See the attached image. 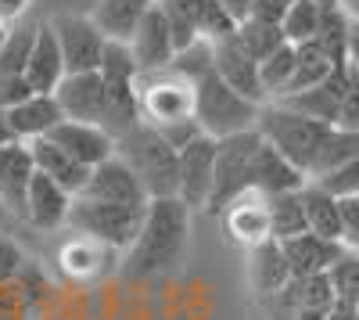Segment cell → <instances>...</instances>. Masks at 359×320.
Wrapping results in <instances>:
<instances>
[{
  "label": "cell",
  "instance_id": "cell-28",
  "mask_svg": "<svg viewBox=\"0 0 359 320\" xmlns=\"http://www.w3.org/2000/svg\"><path fill=\"white\" fill-rule=\"evenodd\" d=\"M302 206H306V227L309 234L341 241V209H338V194H331L323 184L309 180L302 187Z\"/></svg>",
  "mask_w": 359,
  "mask_h": 320
},
{
  "label": "cell",
  "instance_id": "cell-11",
  "mask_svg": "<svg viewBox=\"0 0 359 320\" xmlns=\"http://www.w3.org/2000/svg\"><path fill=\"white\" fill-rule=\"evenodd\" d=\"M216 137H198L180 152V191L176 198L184 201L191 213H205L208 194H212V177H216Z\"/></svg>",
  "mask_w": 359,
  "mask_h": 320
},
{
  "label": "cell",
  "instance_id": "cell-39",
  "mask_svg": "<svg viewBox=\"0 0 359 320\" xmlns=\"http://www.w3.org/2000/svg\"><path fill=\"white\" fill-rule=\"evenodd\" d=\"M33 94L36 91L29 86V79L22 72H0V108H4V112L18 108L25 98H33Z\"/></svg>",
  "mask_w": 359,
  "mask_h": 320
},
{
  "label": "cell",
  "instance_id": "cell-34",
  "mask_svg": "<svg viewBox=\"0 0 359 320\" xmlns=\"http://www.w3.org/2000/svg\"><path fill=\"white\" fill-rule=\"evenodd\" d=\"M233 40L241 44V51L245 54H252L255 62H266L273 51H280L287 40H284V33H280V25L277 22H262V18H248V22H241L233 29Z\"/></svg>",
  "mask_w": 359,
  "mask_h": 320
},
{
  "label": "cell",
  "instance_id": "cell-18",
  "mask_svg": "<svg viewBox=\"0 0 359 320\" xmlns=\"http://www.w3.org/2000/svg\"><path fill=\"white\" fill-rule=\"evenodd\" d=\"M72 194L54 184L50 177H43V173H36L33 184H29V198H25V220L29 227L43 230V234H50V230H62L69 227V209H72Z\"/></svg>",
  "mask_w": 359,
  "mask_h": 320
},
{
  "label": "cell",
  "instance_id": "cell-1",
  "mask_svg": "<svg viewBox=\"0 0 359 320\" xmlns=\"http://www.w3.org/2000/svg\"><path fill=\"white\" fill-rule=\"evenodd\" d=\"M191 209L172 198H151L144 209V223L137 241L123 252V270L126 277H155V274H169L180 267V259L187 252L191 241Z\"/></svg>",
  "mask_w": 359,
  "mask_h": 320
},
{
  "label": "cell",
  "instance_id": "cell-48",
  "mask_svg": "<svg viewBox=\"0 0 359 320\" xmlns=\"http://www.w3.org/2000/svg\"><path fill=\"white\" fill-rule=\"evenodd\" d=\"M8 144H18V140H15V130H11V119H8V112L0 108V148H8Z\"/></svg>",
  "mask_w": 359,
  "mask_h": 320
},
{
  "label": "cell",
  "instance_id": "cell-23",
  "mask_svg": "<svg viewBox=\"0 0 359 320\" xmlns=\"http://www.w3.org/2000/svg\"><path fill=\"white\" fill-rule=\"evenodd\" d=\"M284 245V255L291 263V274L294 277H320L327 274L345 252L341 241H331V238H320V234H298V238H287L280 241Z\"/></svg>",
  "mask_w": 359,
  "mask_h": 320
},
{
  "label": "cell",
  "instance_id": "cell-27",
  "mask_svg": "<svg viewBox=\"0 0 359 320\" xmlns=\"http://www.w3.org/2000/svg\"><path fill=\"white\" fill-rule=\"evenodd\" d=\"M8 119H11V130H15L18 144H33V140L50 137V130L62 123L65 115H62V108H57L54 94H33V98H25L18 108H11Z\"/></svg>",
  "mask_w": 359,
  "mask_h": 320
},
{
  "label": "cell",
  "instance_id": "cell-33",
  "mask_svg": "<svg viewBox=\"0 0 359 320\" xmlns=\"http://www.w3.org/2000/svg\"><path fill=\"white\" fill-rule=\"evenodd\" d=\"M36 33H40V22H33V18H22V22L8 25V36L0 44V72H22L25 76Z\"/></svg>",
  "mask_w": 359,
  "mask_h": 320
},
{
  "label": "cell",
  "instance_id": "cell-46",
  "mask_svg": "<svg viewBox=\"0 0 359 320\" xmlns=\"http://www.w3.org/2000/svg\"><path fill=\"white\" fill-rule=\"evenodd\" d=\"M29 4H33V0H0V22H4V25L22 22L25 11H29Z\"/></svg>",
  "mask_w": 359,
  "mask_h": 320
},
{
  "label": "cell",
  "instance_id": "cell-19",
  "mask_svg": "<svg viewBox=\"0 0 359 320\" xmlns=\"http://www.w3.org/2000/svg\"><path fill=\"white\" fill-rule=\"evenodd\" d=\"M36 177V162L29 144H8L0 148V206L15 216H25L29 184Z\"/></svg>",
  "mask_w": 359,
  "mask_h": 320
},
{
  "label": "cell",
  "instance_id": "cell-12",
  "mask_svg": "<svg viewBox=\"0 0 359 320\" xmlns=\"http://www.w3.org/2000/svg\"><path fill=\"white\" fill-rule=\"evenodd\" d=\"M83 198L111 201V206H147V201H151L147 191H144V184L137 180V173L118 155H111L108 162L90 169V180L83 187Z\"/></svg>",
  "mask_w": 359,
  "mask_h": 320
},
{
  "label": "cell",
  "instance_id": "cell-4",
  "mask_svg": "<svg viewBox=\"0 0 359 320\" xmlns=\"http://www.w3.org/2000/svg\"><path fill=\"white\" fill-rule=\"evenodd\" d=\"M259 112H262L259 101L237 94L216 72L205 76L201 83H194V119L201 123L205 137L223 140V137H233V133L255 130Z\"/></svg>",
  "mask_w": 359,
  "mask_h": 320
},
{
  "label": "cell",
  "instance_id": "cell-37",
  "mask_svg": "<svg viewBox=\"0 0 359 320\" xmlns=\"http://www.w3.org/2000/svg\"><path fill=\"white\" fill-rule=\"evenodd\" d=\"M294 44H284L280 51H273L266 58V62H259V79H262V91L269 101L284 98L287 83H291V72H294Z\"/></svg>",
  "mask_w": 359,
  "mask_h": 320
},
{
  "label": "cell",
  "instance_id": "cell-9",
  "mask_svg": "<svg viewBox=\"0 0 359 320\" xmlns=\"http://www.w3.org/2000/svg\"><path fill=\"white\" fill-rule=\"evenodd\" d=\"M54 263L72 284H97V281L123 270V252H115L94 238H86V234H72L57 245Z\"/></svg>",
  "mask_w": 359,
  "mask_h": 320
},
{
  "label": "cell",
  "instance_id": "cell-50",
  "mask_svg": "<svg viewBox=\"0 0 359 320\" xmlns=\"http://www.w3.org/2000/svg\"><path fill=\"white\" fill-rule=\"evenodd\" d=\"M4 36H8V25H4V22H0V44H4Z\"/></svg>",
  "mask_w": 359,
  "mask_h": 320
},
{
  "label": "cell",
  "instance_id": "cell-41",
  "mask_svg": "<svg viewBox=\"0 0 359 320\" xmlns=\"http://www.w3.org/2000/svg\"><path fill=\"white\" fill-rule=\"evenodd\" d=\"M338 209H341V245L359 248V194H341Z\"/></svg>",
  "mask_w": 359,
  "mask_h": 320
},
{
  "label": "cell",
  "instance_id": "cell-29",
  "mask_svg": "<svg viewBox=\"0 0 359 320\" xmlns=\"http://www.w3.org/2000/svg\"><path fill=\"white\" fill-rule=\"evenodd\" d=\"M294 51H298V54H294V72H291V83H287L284 98H291V94H302V91H309V86L323 83L327 76L334 72V65H338V62H331V54H327L316 40H309V44H298ZM277 101H280V98H277Z\"/></svg>",
  "mask_w": 359,
  "mask_h": 320
},
{
  "label": "cell",
  "instance_id": "cell-24",
  "mask_svg": "<svg viewBox=\"0 0 359 320\" xmlns=\"http://www.w3.org/2000/svg\"><path fill=\"white\" fill-rule=\"evenodd\" d=\"M69 72H65V58H62V47H57V36L50 22H40V33H36V44H33V54H29V65H25V79L36 94H54L57 83H62Z\"/></svg>",
  "mask_w": 359,
  "mask_h": 320
},
{
  "label": "cell",
  "instance_id": "cell-25",
  "mask_svg": "<svg viewBox=\"0 0 359 320\" xmlns=\"http://www.w3.org/2000/svg\"><path fill=\"white\" fill-rule=\"evenodd\" d=\"M151 4L155 0H97L94 11H90V22L101 29L108 44H130Z\"/></svg>",
  "mask_w": 359,
  "mask_h": 320
},
{
  "label": "cell",
  "instance_id": "cell-7",
  "mask_svg": "<svg viewBox=\"0 0 359 320\" xmlns=\"http://www.w3.org/2000/svg\"><path fill=\"white\" fill-rule=\"evenodd\" d=\"M137 98H140V119L155 130L194 115V83H187L172 69L140 72L137 76Z\"/></svg>",
  "mask_w": 359,
  "mask_h": 320
},
{
  "label": "cell",
  "instance_id": "cell-40",
  "mask_svg": "<svg viewBox=\"0 0 359 320\" xmlns=\"http://www.w3.org/2000/svg\"><path fill=\"white\" fill-rule=\"evenodd\" d=\"M316 184H323L331 194H359V152L338 169V173H331V177H323V180H316Z\"/></svg>",
  "mask_w": 359,
  "mask_h": 320
},
{
  "label": "cell",
  "instance_id": "cell-51",
  "mask_svg": "<svg viewBox=\"0 0 359 320\" xmlns=\"http://www.w3.org/2000/svg\"><path fill=\"white\" fill-rule=\"evenodd\" d=\"M355 320H359V306H355Z\"/></svg>",
  "mask_w": 359,
  "mask_h": 320
},
{
  "label": "cell",
  "instance_id": "cell-32",
  "mask_svg": "<svg viewBox=\"0 0 359 320\" xmlns=\"http://www.w3.org/2000/svg\"><path fill=\"white\" fill-rule=\"evenodd\" d=\"M348 25L352 18L345 15V8L338 0H320V33L316 44L331 54V62H345V44H348Z\"/></svg>",
  "mask_w": 359,
  "mask_h": 320
},
{
  "label": "cell",
  "instance_id": "cell-14",
  "mask_svg": "<svg viewBox=\"0 0 359 320\" xmlns=\"http://www.w3.org/2000/svg\"><path fill=\"white\" fill-rule=\"evenodd\" d=\"M219 220H223V230L230 234V241L245 245V248L273 238V230H269V198L259 191H245L241 198H233Z\"/></svg>",
  "mask_w": 359,
  "mask_h": 320
},
{
  "label": "cell",
  "instance_id": "cell-16",
  "mask_svg": "<svg viewBox=\"0 0 359 320\" xmlns=\"http://www.w3.org/2000/svg\"><path fill=\"white\" fill-rule=\"evenodd\" d=\"M50 140L57 148H65L76 162H83L86 169H94L101 162H108L115 155V137L97 126V123H72V119H62L54 130H50Z\"/></svg>",
  "mask_w": 359,
  "mask_h": 320
},
{
  "label": "cell",
  "instance_id": "cell-6",
  "mask_svg": "<svg viewBox=\"0 0 359 320\" xmlns=\"http://www.w3.org/2000/svg\"><path fill=\"white\" fill-rule=\"evenodd\" d=\"M259 144L262 133L259 130H245V133H233L223 137L219 148H216V177H212V194H208V216H223V209L230 206L233 198H241L245 191H252V166L259 155Z\"/></svg>",
  "mask_w": 359,
  "mask_h": 320
},
{
  "label": "cell",
  "instance_id": "cell-30",
  "mask_svg": "<svg viewBox=\"0 0 359 320\" xmlns=\"http://www.w3.org/2000/svg\"><path fill=\"white\" fill-rule=\"evenodd\" d=\"M355 152H359V133L331 126V133L323 137L320 152H316V159L309 166V180H323V177H331V173H338Z\"/></svg>",
  "mask_w": 359,
  "mask_h": 320
},
{
  "label": "cell",
  "instance_id": "cell-13",
  "mask_svg": "<svg viewBox=\"0 0 359 320\" xmlns=\"http://www.w3.org/2000/svg\"><path fill=\"white\" fill-rule=\"evenodd\" d=\"M54 101H57L65 119L101 126V119H104V79H101V72H69L57 83Z\"/></svg>",
  "mask_w": 359,
  "mask_h": 320
},
{
  "label": "cell",
  "instance_id": "cell-38",
  "mask_svg": "<svg viewBox=\"0 0 359 320\" xmlns=\"http://www.w3.org/2000/svg\"><path fill=\"white\" fill-rule=\"evenodd\" d=\"M327 281H331L338 302L359 306V252L355 248H345L338 263L327 270Z\"/></svg>",
  "mask_w": 359,
  "mask_h": 320
},
{
  "label": "cell",
  "instance_id": "cell-42",
  "mask_svg": "<svg viewBox=\"0 0 359 320\" xmlns=\"http://www.w3.org/2000/svg\"><path fill=\"white\" fill-rule=\"evenodd\" d=\"M169 144H172V148L176 152H184L187 148V144H194L198 137H201V123L194 119V115H191V119H176V123H169V126H162L158 130Z\"/></svg>",
  "mask_w": 359,
  "mask_h": 320
},
{
  "label": "cell",
  "instance_id": "cell-47",
  "mask_svg": "<svg viewBox=\"0 0 359 320\" xmlns=\"http://www.w3.org/2000/svg\"><path fill=\"white\" fill-rule=\"evenodd\" d=\"M345 65L359 76V22L348 25V44H345Z\"/></svg>",
  "mask_w": 359,
  "mask_h": 320
},
{
  "label": "cell",
  "instance_id": "cell-43",
  "mask_svg": "<svg viewBox=\"0 0 359 320\" xmlns=\"http://www.w3.org/2000/svg\"><path fill=\"white\" fill-rule=\"evenodd\" d=\"M338 126L359 133V76H355L352 69H348V91H345L341 112H338Z\"/></svg>",
  "mask_w": 359,
  "mask_h": 320
},
{
  "label": "cell",
  "instance_id": "cell-31",
  "mask_svg": "<svg viewBox=\"0 0 359 320\" xmlns=\"http://www.w3.org/2000/svg\"><path fill=\"white\" fill-rule=\"evenodd\" d=\"M269 230L277 241L306 234V206H302V191H287V194H273L269 198Z\"/></svg>",
  "mask_w": 359,
  "mask_h": 320
},
{
  "label": "cell",
  "instance_id": "cell-35",
  "mask_svg": "<svg viewBox=\"0 0 359 320\" xmlns=\"http://www.w3.org/2000/svg\"><path fill=\"white\" fill-rule=\"evenodd\" d=\"M169 69L180 72L187 83H201L205 76L216 72V44L212 40H194L187 47H180Z\"/></svg>",
  "mask_w": 359,
  "mask_h": 320
},
{
  "label": "cell",
  "instance_id": "cell-17",
  "mask_svg": "<svg viewBox=\"0 0 359 320\" xmlns=\"http://www.w3.org/2000/svg\"><path fill=\"white\" fill-rule=\"evenodd\" d=\"M348 91V65H334V72L327 76L323 83L309 86V91L302 94H291V98H280V105L294 108V112H302L309 115V119L316 123H327V126H338V112H341V98Z\"/></svg>",
  "mask_w": 359,
  "mask_h": 320
},
{
  "label": "cell",
  "instance_id": "cell-8",
  "mask_svg": "<svg viewBox=\"0 0 359 320\" xmlns=\"http://www.w3.org/2000/svg\"><path fill=\"white\" fill-rule=\"evenodd\" d=\"M338 299L334 288L327 281V274L320 277H291L277 295L262 299V309L269 313V320H331Z\"/></svg>",
  "mask_w": 359,
  "mask_h": 320
},
{
  "label": "cell",
  "instance_id": "cell-20",
  "mask_svg": "<svg viewBox=\"0 0 359 320\" xmlns=\"http://www.w3.org/2000/svg\"><path fill=\"white\" fill-rule=\"evenodd\" d=\"M216 76L223 83H230L237 94H245V98H252L259 105H269V98L262 91V79H259V62L252 54H245L233 36L216 44Z\"/></svg>",
  "mask_w": 359,
  "mask_h": 320
},
{
  "label": "cell",
  "instance_id": "cell-15",
  "mask_svg": "<svg viewBox=\"0 0 359 320\" xmlns=\"http://www.w3.org/2000/svg\"><path fill=\"white\" fill-rule=\"evenodd\" d=\"M126 47L133 51V62H137L140 72H158V69L172 65L176 40L169 33V22H165L158 4H151V11L144 15V22L137 25V33H133V40Z\"/></svg>",
  "mask_w": 359,
  "mask_h": 320
},
{
  "label": "cell",
  "instance_id": "cell-44",
  "mask_svg": "<svg viewBox=\"0 0 359 320\" xmlns=\"http://www.w3.org/2000/svg\"><path fill=\"white\" fill-rule=\"evenodd\" d=\"M22 267H25V255H22V248H18L11 238L0 234V284L15 281V277L22 274Z\"/></svg>",
  "mask_w": 359,
  "mask_h": 320
},
{
  "label": "cell",
  "instance_id": "cell-3",
  "mask_svg": "<svg viewBox=\"0 0 359 320\" xmlns=\"http://www.w3.org/2000/svg\"><path fill=\"white\" fill-rule=\"evenodd\" d=\"M255 130L262 133L266 144H273V148L287 162H294L298 169H302L306 177H309V166H313V159L320 152L323 137L331 133V126H327V123H316V119H309V115L294 112V108H287L280 101L262 105Z\"/></svg>",
  "mask_w": 359,
  "mask_h": 320
},
{
  "label": "cell",
  "instance_id": "cell-52",
  "mask_svg": "<svg viewBox=\"0 0 359 320\" xmlns=\"http://www.w3.org/2000/svg\"><path fill=\"white\" fill-rule=\"evenodd\" d=\"M355 252H359V248H355Z\"/></svg>",
  "mask_w": 359,
  "mask_h": 320
},
{
  "label": "cell",
  "instance_id": "cell-21",
  "mask_svg": "<svg viewBox=\"0 0 359 320\" xmlns=\"http://www.w3.org/2000/svg\"><path fill=\"white\" fill-rule=\"evenodd\" d=\"M309 184V177L294 162H287L273 144H259V155L252 166V191L273 198V194H287V191H302Z\"/></svg>",
  "mask_w": 359,
  "mask_h": 320
},
{
  "label": "cell",
  "instance_id": "cell-5",
  "mask_svg": "<svg viewBox=\"0 0 359 320\" xmlns=\"http://www.w3.org/2000/svg\"><path fill=\"white\" fill-rule=\"evenodd\" d=\"M147 206H111V201H94V198H76L69 209V230L72 234H86L115 252H126L144 223Z\"/></svg>",
  "mask_w": 359,
  "mask_h": 320
},
{
  "label": "cell",
  "instance_id": "cell-10",
  "mask_svg": "<svg viewBox=\"0 0 359 320\" xmlns=\"http://www.w3.org/2000/svg\"><path fill=\"white\" fill-rule=\"evenodd\" d=\"M50 29L57 36V47H62L65 72H97L101 69L108 40L90 22V15H57V18H50Z\"/></svg>",
  "mask_w": 359,
  "mask_h": 320
},
{
  "label": "cell",
  "instance_id": "cell-45",
  "mask_svg": "<svg viewBox=\"0 0 359 320\" xmlns=\"http://www.w3.org/2000/svg\"><path fill=\"white\" fill-rule=\"evenodd\" d=\"M216 4L226 11V18H230L233 25H241V22L252 18V0H216Z\"/></svg>",
  "mask_w": 359,
  "mask_h": 320
},
{
  "label": "cell",
  "instance_id": "cell-22",
  "mask_svg": "<svg viewBox=\"0 0 359 320\" xmlns=\"http://www.w3.org/2000/svg\"><path fill=\"white\" fill-rule=\"evenodd\" d=\"M291 277H294L291 263H287L284 245L277 238H269V241L248 248V284H252V292H255L259 302L269 299V295H277Z\"/></svg>",
  "mask_w": 359,
  "mask_h": 320
},
{
  "label": "cell",
  "instance_id": "cell-2",
  "mask_svg": "<svg viewBox=\"0 0 359 320\" xmlns=\"http://www.w3.org/2000/svg\"><path fill=\"white\" fill-rule=\"evenodd\" d=\"M115 155L137 173L147 198H172L180 191V152L155 126L140 123L126 137H118Z\"/></svg>",
  "mask_w": 359,
  "mask_h": 320
},
{
  "label": "cell",
  "instance_id": "cell-49",
  "mask_svg": "<svg viewBox=\"0 0 359 320\" xmlns=\"http://www.w3.org/2000/svg\"><path fill=\"white\" fill-rule=\"evenodd\" d=\"M338 4L345 8V15H348L352 22H359V0H338Z\"/></svg>",
  "mask_w": 359,
  "mask_h": 320
},
{
  "label": "cell",
  "instance_id": "cell-36",
  "mask_svg": "<svg viewBox=\"0 0 359 320\" xmlns=\"http://www.w3.org/2000/svg\"><path fill=\"white\" fill-rule=\"evenodd\" d=\"M280 33L287 44H309L320 33V0H294L280 18Z\"/></svg>",
  "mask_w": 359,
  "mask_h": 320
},
{
  "label": "cell",
  "instance_id": "cell-26",
  "mask_svg": "<svg viewBox=\"0 0 359 320\" xmlns=\"http://www.w3.org/2000/svg\"><path fill=\"white\" fill-rule=\"evenodd\" d=\"M29 152H33L36 173L50 177L54 184H62L72 198L83 194V187H86V180H90V169H86L83 162H76L65 148H57L50 137H43V140H33V144H29Z\"/></svg>",
  "mask_w": 359,
  "mask_h": 320
}]
</instances>
